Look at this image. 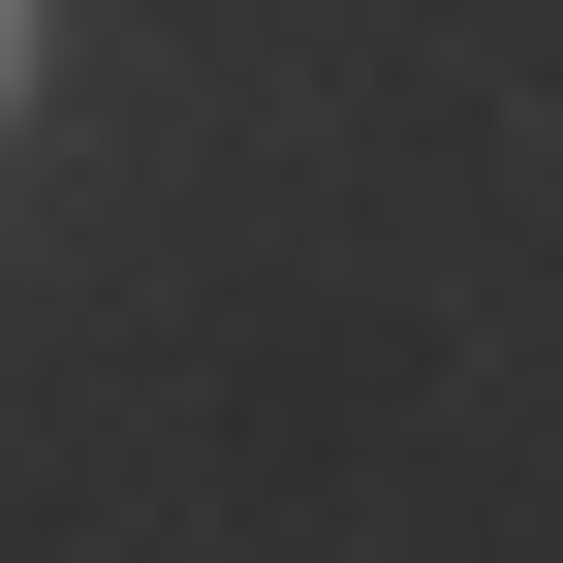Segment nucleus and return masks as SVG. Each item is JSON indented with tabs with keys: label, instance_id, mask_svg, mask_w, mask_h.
Segmentation results:
<instances>
[{
	"label": "nucleus",
	"instance_id": "f257e3e1",
	"mask_svg": "<svg viewBox=\"0 0 563 563\" xmlns=\"http://www.w3.org/2000/svg\"><path fill=\"white\" fill-rule=\"evenodd\" d=\"M0 95H32V0H0Z\"/></svg>",
	"mask_w": 563,
	"mask_h": 563
}]
</instances>
